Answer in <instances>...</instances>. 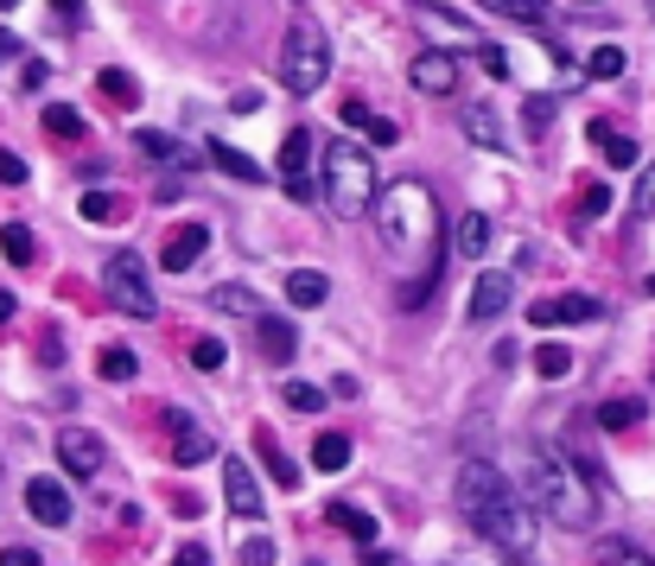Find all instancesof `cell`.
I'll list each match as a JSON object with an SVG mask.
<instances>
[{
    "mask_svg": "<svg viewBox=\"0 0 655 566\" xmlns=\"http://www.w3.org/2000/svg\"><path fill=\"white\" fill-rule=\"evenodd\" d=\"M376 217H382L388 255L402 261V274H414L402 286V306H420L439 286V198L420 179H402L388 191H376Z\"/></svg>",
    "mask_w": 655,
    "mask_h": 566,
    "instance_id": "1",
    "label": "cell"
},
{
    "mask_svg": "<svg viewBox=\"0 0 655 566\" xmlns=\"http://www.w3.org/2000/svg\"><path fill=\"white\" fill-rule=\"evenodd\" d=\"M458 515L478 528L490 547H503V554H516V560H529L534 554V522H529V503L509 490V478L497 471V464L471 459L465 471H458Z\"/></svg>",
    "mask_w": 655,
    "mask_h": 566,
    "instance_id": "2",
    "label": "cell"
},
{
    "mask_svg": "<svg viewBox=\"0 0 655 566\" xmlns=\"http://www.w3.org/2000/svg\"><path fill=\"white\" fill-rule=\"evenodd\" d=\"M522 478H529V503L548 515V522L573 528V535H585V528L599 522L592 478H585L560 446H522Z\"/></svg>",
    "mask_w": 655,
    "mask_h": 566,
    "instance_id": "3",
    "label": "cell"
},
{
    "mask_svg": "<svg viewBox=\"0 0 655 566\" xmlns=\"http://www.w3.org/2000/svg\"><path fill=\"white\" fill-rule=\"evenodd\" d=\"M376 166H370V154L363 147H351V140H331L325 154V205L331 217H370L376 210Z\"/></svg>",
    "mask_w": 655,
    "mask_h": 566,
    "instance_id": "4",
    "label": "cell"
},
{
    "mask_svg": "<svg viewBox=\"0 0 655 566\" xmlns=\"http://www.w3.org/2000/svg\"><path fill=\"white\" fill-rule=\"evenodd\" d=\"M274 77L287 83L293 96H312V90H325V77H331V39L319 32V20H293V27H287Z\"/></svg>",
    "mask_w": 655,
    "mask_h": 566,
    "instance_id": "5",
    "label": "cell"
},
{
    "mask_svg": "<svg viewBox=\"0 0 655 566\" xmlns=\"http://www.w3.org/2000/svg\"><path fill=\"white\" fill-rule=\"evenodd\" d=\"M102 286H108L115 312H127V318H159V300H153V281H147V268H141V255H108Z\"/></svg>",
    "mask_w": 655,
    "mask_h": 566,
    "instance_id": "6",
    "label": "cell"
},
{
    "mask_svg": "<svg viewBox=\"0 0 655 566\" xmlns=\"http://www.w3.org/2000/svg\"><path fill=\"white\" fill-rule=\"evenodd\" d=\"M58 459H64L71 478H102V471H108V446H102V433H90V427H64V433H58Z\"/></svg>",
    "mask_w": 655,
    "mask_h": 566,
    "instance_id": "7",
    "label": "cell"
},
{
    "mask_svg": "<svg viewBox=\"0 0 655 566\" xmlns=\"http://www.w3.org/2000/svg\"><path fill=\"white\" fill-rule=\"evenodd\" d=\"M534 332H560V325H585L599 318V300L592 293H560V300H534Z\"/></svg>",
    "mask_w": 655,
    "mask_h": 566,
    "instance_id": "8",
    "label": "cell"
},
{
    "mask_svg": "<svg viewBox=\"0 0 655 566\" xmlns=\"http://www.w3.org/2000/svg\"><path fill=\"white\" fill-rule=\"evenodd\" d=\"M280 179H287L293 198L312 191V134H305V128H293L287 140H280Z\"/></svg>",
    "mask_w": 655,
    "mask_h": 566,
    "instance_id": "9",
    "label": "cell"
},
{
    "mask_svg": "<svg viewBox=\"0 0 655 566\" xmlns=\"http://www.w3.org/2000/svg\"><path fill=\"white\" fill-rule=\"evenodd\" d=\"M407 77H414L420 96H453V90H458V57L453 52H420Z\"/></svg>",
    "mask_w": 655,
    "mask_h": 566,
    "instance_id": "10",
    "label": "cell"
},
{
    "mask_svg": "<svg viewBox=\"0 0 655 566\" xmlns=\"http://www.w3.org/2000/svg\"><path fill=\"white\" fill-rule=\"evenodd\" d=\"M25 510L39 515L45 528H64V522H71V490L58 484V478H32V484H25Z\"/></svg>",
    "mask_w": 655,
    "mask_h": 566,
    "instance_id": "11",
    "label": "cell"
},
{
    "mask_svg": "<svg viewBox=\"0 0 655 566\" xmlns=\"http://www.w3.org/2000/svg\"><path fill=\"white\" fill-rule=\"evenodd\" d=\"M223 503L242 522H261V484H254V471L242 459H229V471H223Z\"/></svg>",
    "mask_w": 655,
    "mask_h": 566,
    "instance_id": "12",
    "label": "cell"
},
{
    "mask_svg": "<svg viewBox=\"0 0 655 566\" xmlns=\"http://www.w3.org/2000/svg\"><path fill=\"white\" fill-rule=\"evenodd\" d=\"M204 242H210V230H204V223H178V230L166 235V249H159V268L185 274V268H191V261L204 255Z\"/></svg>",
    "mask_w": 655,
    "mask_h": 566,
    "instance_id": "13",
    "label": "cell"
},
{
    "mask_svg": "<svg viewBox=\"0 0 655 566\" xmlns=\"http://www.w3.org/2000/svg\"><path fill=\"white\" fill-rule=\"evenodd\" d=\"M503 306H509V274H503V268L478 274V286H471V318L490 325V318H503Z\"/></svg>",
    "mask_w": 655,
    "mask_h": 566,
    "instance_id": "14",
    "label": "cell"
},
{
    "mask_svg": "<svg viewBox=\"0 0 655 566\" xmlns=\"http://www.w3.org/2000/svg\"><path fill=\"white\" fill-rule=\"evenodd\" d=\"M254 452H261V459H268V478H274L280 490H300V464L287 459V452H280V439L268 433V427H261V433H254Z\"/></svg>",
    "mask_w": 655,
    "mask_h": 566,
    "instance_id": "15",
    "label": "cell"
},
{
    "mask_svg": "<svg viewBox=\"0 0 655 566\" xmlns=\"http://www.w3.org/2000/svg\"><path fill=\"white\" fill-rule=\"evenodd\" d=\"M217 446H210V433L204 427H191V413H178V433H173V459L178 464H198V459H210Z\"/></svg>",
    "mask_w": 655,
    "mask_h": 566,
    "instance_id": "16",
    "label": "cell"
},
{
    "mask_svg": "<svg viewBox=\"0 0 655 566\" xmlns=\"http://www.w3.org/2000/svg\"><path fill=\"white\" fill-rule=\"evenodd\" d=\"M254 332H261V350H268L274 363H287V357H293V344H300V337H293V325H287V318H274V312H261V318H254Z\"/></svg>",
    "mask_w": 655,
    "mask_h": 566,
    "instance_id": "17",
    "label": "cell"
},
{
    "mask_svg": "<svg viewBox=\"0 0 655 566\" xmlns=\"http://www.w3.org/2000/svg\"><path fill=\"white\" fill-rule=\"evenodd\" d=\"M325 293H331V281L319 268H293V274H287V300H293V306H325Z\"/></svg>",
    "mask_w": 655,
    "mask_h": 566,
    "instance_id": "18",
    "label": "cell"
},
{
    "mask_svg": "<svg viewBox=\"0 0 655 566\" xmlns=\"http://www.w3.org/2000/svg\"><path fill=\"white\" fill-rule=\"evenodd\" d=\"M592 560L599 566H655L636 541H617V535H605V541H592Z\"/></svg>",
    "mask_w": 655,
    "mask_h": 566,
    "instance_id": "19",
    "label": "cell"
},
{
    "mask_svg": "<svg viewBox=\"0 0 655 566\" xmlns=\"http://www.w3.org/2000/svg\"><path fill=\"white\" fill-rule=\"evenodd\" d=\"M325 522H337V528H344L351 541H363V547L376 541V515H363L356 503H331V510H325Z\"/></svg>",
    "mask_w": 655,
    "mask_h": 566,
    "instance_id": "20",
    "label": "cell"
},
{
    "mask_svg": "<svg viewBox=\"0 0 655 566\" xmlns=\"http://www.w3.org/2000/svg\"><path fill=\"white\" fill-rule=\"evenodd\" d=\"M344 122H351V128H363L370 140H376V147H395V140H402V128H395V122H382V115H370L363 103H344Z\"/></svg>",
    "mask_w": 655,
    "mask_h": 566,
    "instance_id": "21",
    "label": "cell"
},
{
    "mask_svg": "<svg viewBox=\"0 0 655 566\" xmlns=\"http://www.w3.org/2000/svg\"><path fill=\"white\" fill-rule=\"evenodd\" d=\"M420 27H427L433 39H446V45H478V32H471V27L446 20V7H420Z\"/></svg>",
    "mask_w": 655,
    "mask_h": 566,
    "instance_id": "22",
    "label": "cell"
},
{
    "mask_svg": "<svg viewBox=\"0 0 655 566\" xmlns=\"http://www.w3.org/2000/svg\"><path fill=\"white\" fill-rule=\"evenodd\" d=\"M490 235H497V230H490V217H465V223H458V255L484 261V255H490Z\"/></svg>",
    "mask_w": 655,
    "mask_h": 566,
    "instance_id": "23",
    "label": "cell"
},
{
    "mask_svg": "<svg viewBox=\"0 0 655 566\" xmlns=\"http://www.w3.org/2000/svg\"><path fill=\"white\" fill-rule=\"evenodd\" d=\"M210 159H217V166H223L229 179H249V185H261V179H268V172H261V166H254L249 154H236V147H229V140H210Z\"/></svg>",
    "mask_w": 655,
    "mask_h": 566,
    "instance_id": "24",
    "label": "cell"
},
{
    "mask_svg": "<svg viewBox=\"0 0 655 566\" xmlns=\"http://www.w3.org/2000/svg\"><path fill=\"white\" fill-rule=\"evenodd\" d=\"M484 7L516 20V27H548V0H484Z\"/></svg>",
    "mask_w": 655,
    "mask_h": 566,
    "instance_id": "25",
    "label": "cell"
},
{
    "mask_svg": "<svg viewBox=\"0 0 655 566\" xmlns=\"http://www.w3.org/2000/svg\"><path fill=\"white\" fill-rule=\"evenodd\" d=\"M312 464H319V471H344V464H351V439L344 433H319L312 439Z\"/></svg>",
    "mask_w": 655,
    "mask_h": 566,
    "instance_id": "26",
    "label": "cell"
},
{
    "mask_svg": "<svg viewBox=\"0 0 655 566\" xmlns=\"http://www.w3.org/2000/svg\"><path fill=\"white\" fill-rule=\"evenodd\" d=\"M534 376H541V382L573 376V350H566V344H541V350H534Z\"/></svg>",
    "mask_w": 655,
    "mask_h": 566,
    "instance_id": "27",
    "label": "cell"
},
{
    "mask_svg": "<svg viewBox=\"0 0 655 566\" xmlns=\"http://www.w3.org/2000/svg\"><path fill=\"white\" fill-rule=\"evenodd\" d=\"M96 369H102V382H134V369H141V363H134L127 344H108V350L96 357Z\"/></svg>",
    "mask_w": 655,
    "mask_h": 566,
    "instance_id": "28",
    "label": "cell"
},
{
    "mask_svg": "<svg viewBox=\"0 0 655 566\" xmlns=\"http://www.w3.org/2000/svg\"><path fill=\"white\" fill-rule=\"evenodd\" d=\"M45 134L51 140H83V115H76L71 103H51L45 108Z\"/></svg>",
    "mask_w": 655,
    "mask_h": 566,
    "instance_id": "29",
    "label": "cell"
},
{
    "mask_svg": "<svg viewBox=\"0 0 655 566\" xmlns=\"http://www.w3.org/2000/svg\"><path fill=\"white\" fill-rule=\"evenodd\" d=\"M32 249H39V242H32V230H25V223H7V230H0V255L13 261V268H25V261H32Z\"/></svg>",
    "mask_w": 655,
    "mask_h": 566,
    "instance_id": "30",
    "label": "cell"
},
{
    "mask_svg": "<svg viewBox=\"0 0 655 566\" xmlns=\"http://www.w3.org/2000/svg\"><path fill=\"white\" fill-rule=\"evenodd\" d=\"M210 306H217V312H249V318H261V312H268L249 286H217V293H210Z\"/></svg>",
    "mask_w": 655,
    "mask_h": 566,
    "instance_id": "31",
    "label": "cell"
},
{
    "mask_svg": "<svg viewBox=\"0 0 655 566\" xmlns=\"http://www.w3.org/2000/svg\"><path fill=\"white\" fill-rule=\"evenodd\" d=\"M134 147L147 159H185V147H178L173 134H159V128H134Z\"/></svg>",
    "mask_w": 655,
    "mask_h": 566,
    "instance_id": "32",
    "label": "cell"
},
{
    "mask_svg": "<svg viewBox=\"0 0 655 566\" xmlns=\"http://www.w3.org/2000/svg\"><path fill=\"white\" fill-rule=\"evenodd\" d=\"M465 134H471L478 147H503V128H497L490 108H465Z\"/></svg>",
    "mask_w": 655,
    "mask_h": 566,
    "instance_id": "33",
    "label": "cell"
},
{
    "mask_svg": "<svg viewBox=\"0 0 655 566\" xmlns=\"http://www.w3.org/2000/svg\"><path fill=\"white\" fill-rule=\"evenodd\" d=\"M585 71H592L599 83H617L624 77V52H617V45H599V52L585 57Z\"/></svg>",
    "mask_w": 655,
    "mask_h": 566,
    "instance_id": "34",
    "label": "cell"
},
{
    "mask_svg": "<svg viewBox=\"0 0 655 566\" xmlns=\"http://www.w3.org/2000/svg\"><path fill=\"white\" fill-rule=\"evenodd\" d=\"M83 217H90V223H122V205H115L108 191H83Z\"/></svg>",
    "mask_w": 655,
    "mask_h": 566,
    "instance_id": "35",
    "label": "cell"
},
{
    "mask_svg": "<svg viewBox=\"0 0 655 566\" xmlns=\"http://www.w3.org/2000/svg\"><path fill=\"white\" fill-rule=\"evenodd\" d=\"M631 420H643V408H636V401H605V408H599V427H611V433H624Z\"/></svg>",
    "mask_w": 655,
    "mask_h": 566,
    "instance_id": "36",
    "label": "cell"
},
{
    "mask_svg": "<svg viewBox=\"0 0 655 566\" xmlns=\"http://www.w3.org/2000/svg\"><path fill=\"white\" fill-rule=\"evenodd\" d=\"M223 337H198V344H191V363H198V369H223Z\"/></svg>",
    "mask_w": 655,
    "mask_h": 566,
    "instance_id": "37",
    "label": "cell"
},
{
    "mask_svg": "<svg viewBox=\"0 0 655 566\" xmlns=\"http://www.w3.org/2000/svg\"><path fill=\"white\" fill-rule=\"evenodd\" d=\"M287 408H300V413H319V408H325V395H319V388H312V382H287Z\"/></svg>",
    "mask_w": 655,
    "mask_h": 566,
    "instance_id": "38",
    "label": "cell"
},
{
    "mask_svg": "<svg viewBox=\"0 0 655 566\" xmlns=\"http://www.w3.org/2000/svg\"><path fill=\"white\" fill-rule=\"evenodd\" d=\"M102 96H115V103H127V108L141 103V90H134V83H127L122 71H102Z\"/></svg>",
    "mask_w": 655,
    "mask_h": 566,
    "instance_id": "39",
    "label": "cell"
},
{
    "mask_svg": "<svg viewBox=\"0 0 655 566\" xmlns=\"http://www.w3.org/2000/svg\"><path fill=\"white\" fill-rule=\"evenodd\" d=\"M631 205H636V217H655V166L636 179V198H631Z\"/></svg>",
    "mask_w": 655,
    "mask_h": 566,
    "instance_id": "40",
    "label": "cell"
},
{
    "mask_svg": "<svg viewBox=\"0 0 655 566\" xmlns=\"http://www.w3.org/2000/svg\"><path fill=\"white\" fill-rule=\"evenodd\" d=\"M599 147H605V159H611V166H636V147L624 140V134H611V140H599Z\"/></svg>",
    "mask_w": 655,
    "mask_h": 566,
    "instance_id": "41",
    "label": "cell"
},
{
    "mask_svg": "<svg viewBox=\"0 0 655 566\" xmlns=\"http://www.w3.org/2000/svg\"><path fill=\"white\" fill-rule=\"evenodd\" d=\"M0 185H25V159L0 147Z\"/></svg>",
    "mask_w": 655,
    "mask_h": 566,
    "instance_id": "42",
    "label": "cell"
},
{
    "mask_svg": "<svg viewBox=\"0 0 655 566\" xmlns=\"http://www.w3.org/2000/svg\"><path fill=\"white\" fill-rule=\"evenodd\" d=\"M242 566H274V541H249V547H242Z\"/></svg>",
    "mask_w": 655,
    "mask_h": 566,
    "instance_id": "43",
    "label": "cell"
},
{
    "mask_svg": "<svg viewBox=\"0 0 655 566\" xmlns=\"http://www.w3.org/2000/svg\"><path fill=\"white\" fill-rule=\"evenodd\" d=\"M478 57H484V71H490V77H509V57L497 52V45H478Z\"/></svg>",
    "mask_w": 655,
    "mask_h": 566,
    "instance_id": "44",
    "label": "cell"
},
{
    "mask_svg": "<svg viewBox=\"0 0 655 566\" xmlns=\"http://www.w3.org/2000/svg\"><path fill=\"white\" fill-rule=\"evenodd\" d=\"M173 566H210V554H204L198 541H185V547L173 554Z\"/></svg>",
    "mask_w": 655,
    "mask_h": 566,
    "instance_id": "45",
    "label": "cell"
},
{
    "mask_svg": "<svg viewBox=\"0 0 655 566\" xmlns=\"http://www.w3.org/2000/svg\"><path fill=\"white\" fill-rule=\"evenodd\" d=\"M611 210V191L605 185H592V191H585V217H605Z\"/></svg>",
    "mask_w": 655,
    "mask_h": 566,
    "instance_id": "46",
    "label": "cell"
},
{
    "mask_svg": "<svg viewBox=\"0 0 655 566\" xmlns=\"http://www.w3.org/2000/svg\"><path fill=\"white\" fill-rule=\"evenodd\" d=\"M0 566H39V554L32 547H0Z\"/></svg>",
    "mask_w": 655,
    "mask_h": 566,
    "instance_id": "47",
    "label": "cell"
},
{
    "mask_svg": "<svg viewBox=\"0 0 655 566\" xmlns=\"http://www.w3.org/2000/svg\"><path fill=\"white\" fill-rule=\"evenodd\" d=\"M51 7H58L64 20H76V13H83V0H51Z\"/></svg>",
    "mask_w": 655,
    "mask_h": 566,
    "instance_id": "48",
    "label": "cell"
},
{
    "mask_svg": "<svg viewBox=\"0 0 655 566\" xmlns=\"http://www.w3.org/2000/svg\"><path fill=\"white\" fill-rule=\"evenodd\" d=\"M20 52V39H13V32H0V57H13Z\"/></svg>",
    "mask_w": 655,
    "mask_h": 566,
    "instance_id": "49",
    "label": "cell"
},
{
    "mask_svg": "<svg viewBox=\"0 0 655 566\" xmlns=\"http://www.w3.org/2000/svg\"><path fill=\"white\" fill-rule=\"evenodd\" d=\"M7 318H13V293H0V325H7Z\"/></svg>",
    "mask_w": 655,
    "mask_h": 566,
    "instance_id": "50",
    "label": "cell"
},
{
    "mask_svg": "<svg viewBox=\"0 0 655 566\" xmlns=\"http://www.w3.org/2000/svg\"><path fill=\"white\" fill-rule=\"evenodd\" d=\"M649 293H655V274H649Z\"/></svg>",
    "mask_w": 655,
    "mask_h": 566,
    "instance_id": "51",
    "label": "cell"
},
{
    "mask_svg": "<svg viewBox=\"0 0 655 566\" xmlns=\"http://www.w3.org/2000/svg\"><path fill=\"white\" fill-rule=\"evenodd\" d=\"M0 7H13V0H0Z\"/></svg>",
    "mask_w": 655,
    "mask_h": 566,
    "instance_id": "52",
    "label": "cell"
},
{
    "mask_svg": "<svg viewBox=\"0 0 655 566\" xmlns=\"http://www.w3.org/2000/svg\"><path fill=\"white\" fill-rule=\"evenodd\" d=\"M312 566H319V560H312Z\"/></svg>",
    "mask_w": 655,
    "mask_h": 566,
    "instance_id": "53",
    "label": "cell"
}]
</instances>
